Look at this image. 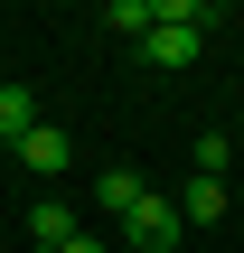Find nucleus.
I'll list each match as a JSON object with an SVG mask.
<instances>
[{"label": "nucleus", "instance_id": "f257e3e1", "mask_svg": "<svg viewBox=\"0 0 244 253\" xmlns=\"http://www.w3.org/2000/svg\"><path fill=\"white\" fill-rule=\"evenodd\" d=\"M207 0H160V19H150V38H141V66H197V47H207Z\"/></svg>", "mask_w": 244, "mask_h": 253}, {"label": "nucleus", "instance_id": "0eeeda50", "mask_svg": "<svg viewBox=\"0 0 244 253\" xmlns=\"http://www.w3.org/2000/svg\"><path fill=\"white\" fill-rule=\"evenodd\" d=\"M150 19H160V0H113V9H103V28H113V38H132V47L150 38Z\"/></svg>", "mask_w": 244, "mask_h": 253}, {"label": "nucleus", "instance_id": "39448f33", "mask_svg": "<svg viewBox=\"0 0 244 253\" xmlns=\"http://www.w3.org/2000/svg\"><path fill=\"white\" fill-rule=\"evenodd\" d=\"M226 216V178H188L179 188V225H216Z\"/></svg>", "mask_w": 244, "mask_h": 253}, {"label": "nucleus", "instance_id": "6e6552de", "mask_svg": "<svg viewBox=\"0 0 244 253\" xmlns=\"http://www.w3.org/2000/svg\"><path fill=\"white\" fill-rule=\"evenodd\" d=\"M94 188H103V216H132V207L150 197V188H141V169H103Z\"/></svg>", "mask_w": 244, "mask_h": 253}, {"label": "nucleus", "instance_id": "1a4fd4ad", "mask_svg": "<svg viewBox=\"0 0 244 253\" xmlns=\"http://www.w3.org/2000/svg\"><path fill=\"white\" fill-rule=\"evenodd\" d=\"M226 169H235V141L207 131V141H197V178H226Z\"/></svg>", "mask_w": 244, "mask_h": 253}, {"label": "nucleus", "instance_id": "9b49d317", "mask_svg": "<svg viewBox=\"0 0 244 253\" xmlns=\"http://www.w3.org/2000/svg\"><path fill=\"white\" fill-rule=\"evenodd\" d=\"M235 160H244V150H235Z\"/></svg>", "mask_w": 244, "mask_h": 253}, {"label": "nucleus", "instance_id": "20e7f679", "mask_svg": "<svg viewBox=\"0 0 244 253\" xmlns=\"http://www.w3.org/2000/svg\"><path fill=\"white\" fill-rule=\"evenodd\" d=\"M75 235H85V225H75L66 197H38V207H28V244H38V253H66Z\"/></svg>", "mask_w": 244, "mask_h": 253}, {"label": "nucleus", "instance_id": "7ed1b4c3", "mask_svg": "<svg viewBox=\"0 0 244 253\" xmlns=\"http://www.w3.org/2000/svg\"><path fill=\"white\" fill-rule=\"evenodd\" d=\"M19 169H28V178H66V169H75V141H66L56 122H38V131L19 141Z\"/></svg>", "mask_w": 244, "mask_h": 253}, {"label": "nucleus", "instance_id": "423d86ee", "mask_svg": "<svg viewBox=\"0 0 244 253\" xmlns=\"http://www.w3.org/2000/svg\"><path fill=\"white\" fill-rule=\"evenodd\" d=\"M28 131H38V103H28V84H0V141L19 150Z\"/></svg>", "mask_w": 244, "mask_h": 253}, {"label": "nucleus", "instance_id": "9d476101", "mask_svg": "<svg viewBox=\"0 0 244 253\" xmlns=\"http://www.w3.org/2000/svg\"><path fill=\"white\" fill-rule=\"evenodd\" d=\"M66 253H103V235H75V244H66Z\"/></svg>", "mask_w": 244, "mask_h": 253}, {"label": "nucleus", "instance_id": "f03ea898", "mask_svg": "<svg viewBox=\"0 0 244 253\" xmlns=\"http://www.w3.org/2000/svg\"><path fill=\"white\" fill-rule=\"evenodd\" d=\"M122 235H132L141 253H169L179 244V197H141V207L122 216Z\"/></svg>", "mask_w": 244, "mask_h": 253}]
</instances>
